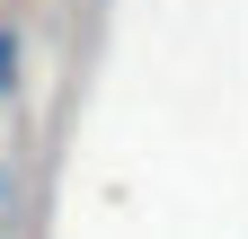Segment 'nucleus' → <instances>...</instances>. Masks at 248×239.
<instances>
[{
  "mask_svg": "<svg viewBox=\"0 0 248 239\" xmlns=\"http://www.w3.org/2000/svg\"><path fill=\"white\" fill-rule=\"evenodd\" d=\"M0 89H9V36H0Z\"/></svg>",
  "mask_w": 248,
  "mask_h": 239,
  "instance_id": "1",
  "label": "nucleus"
}]
</instances>
